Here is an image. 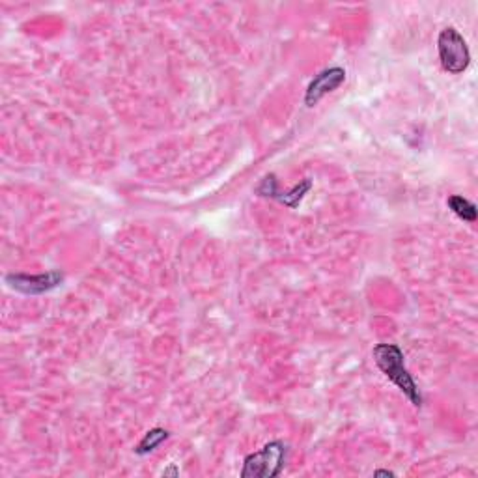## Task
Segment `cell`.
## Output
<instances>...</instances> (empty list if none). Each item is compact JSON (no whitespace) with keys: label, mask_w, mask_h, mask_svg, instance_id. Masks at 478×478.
Segmentation results:
<instances>
[{"label":"cell","mask_w":478,"mask_h":478,"mask_svg":"<svg viewBox=\"0 0 478 478\" xmlns=\"http://www.w3.org/2000/svg\"><path fill=\"white\" fill-rule=\"evenodd\" d=\"M378 368L387 375V380L398 387L406 395L407 400L415 407L422 406V395L419 390V385L415 383L413 375L406 368L404 363V351L396 344H378L372 351Z\"/></svg>","instance_id":"cell-1"},{"label":"cell","mask_w":478,"mask_h":478,"mask_svg":"<svg viewBox=\"0 0 478 478\" xmlns=\"http://www.w3.org/2000/svg\"><path fill=\"white\" fill-rule=\"evenodd\" d=\"M288 460V445L284 441H269L258 453L245 457L241 478H275L284 471Z\"/></svg>","instance_id":"cell-2"},{"label":"cell","mask_w":478,"mask_h":478,"mask_svg":"<svg viewBox=\"0 0 478 478\" xmlns=\"http://www.w3.org/2000/svg\"><path fill=\"white\" fill-rule=\"evenodd\" d=\"M437 51H439L443 69L450 75H460L471 64V52H469L467 42L463 40L462 34L454 26H448V28L441 30L439 37H437Z\"/></svg>","instance_id":"cell-3"},{"label":"cell","mask_w":478,"mask_h":478,"mask_svg":"<svg viewBox=\"0 0 478 478\" xmlns=\"http://www.w3.org/2000/svg\"><path fill=\"white\" fill-rule=\"evenodd\" d=\"M64 273L58 269L40 273V275H28V273H10L6 275V284L11 290L25 293V296H42L54 288L62 286Z\"/></svg>","instance_id":"cell-4"},{"label":"cell","mask_w":478,"mask_h":478,"mask_svg":"<svg viewBox=\"0 0 478 478\" xmlns=\"http://www.w3.org/2000/svg\"><path fill=\"white\" fill-rule=\"evenodd\" d=\"M346 81V69L340 66H333V68H325L320 71L316 77L312 78L310 84L307 86L305 92V105L307 107H314L322 101L323 98L334 90H338Z\"/></svg>","instance_id":"cell-5"},{"label":"cell","mask_w":478,"mask_h":478,"mask_svg":"<svg viewBox=\"0 0 478 478\" xmlns=\"http://www.w3.org/2000/svg\"><path fill=\"white\" fill-rule=\"evenodd\" d=\"M310 189H312V180L310 177H305L301 183L293 185V189H290L288 192H282L281 189H279V191L275 192L273 200L284 204V206H288L290 209H297L299 208V204L303 202V198L307 197L308 192H310Z\"/></svg>","instance_id":"cell-6"},{"label":"cell","mask_w":478,"mask_h":478,"mask_svg":"<svg viewBox=\"0 0 478 478\" xmlns=\"http://www.w3.org/2000/svg\"><path fill=\"white\" fill-rule=\"evenodd\" d=\"M170 437V431L165 430V428H151L150 431H146L144 437L141 439V443L136 445L135 453L139 456H148L153 450L161 447V443H165Z\"/></svg>","instance_id":"cell-7"},{"label":"cell","mask_w":478,"mask_h":478,"mask_svg":"<svg viewBox=\"0 0 478 478\" xmlns=\"http://www.w3.org/2000/svg\"><path fill=\"white\" fill-rule=\"evenodd\" d=\"M447 204L456 217H460L465 223H477V206L471 200L460 197V194H453V197H448Z\"/></svg>","instance_id":"cell-8"},{"label":"cell","mask_w":478,"mask_h":478,"mask_svg":"<svg viewBox=\"0 0 478 478\" xmlns=\"http://www.w3.org/2000/svg\"><path fill=\"white\" fill-rule=\"evenodd\" d=\"M279 191V182H276L275 174H267V176L262 180V183L256 187V194L265 198H273L275 192Z\"/></svg>","instance_id":"cell-9"},{"label":"cell","mask_w":478,"mask_h":478,"mask_svg":"<svg viewBox=\"0 0 478 478\" xmlns=\"http://www.w3.org/2000/svg\"><path fill=\"white\" fill-rule=\"evenodd\" d=\"M374 477H396V473L389 471V469H378V471H374Z\"/></svg>","instance_id":"cell-10"},{"label":"cell","mask_w":478,"mask_h":478,"mask_svg":"<svg viewBox=\"0 0 478 478\" xmlns=\"http://www.w3.org/2000/svg\"><path fill=\"white\" fill-rule=\"evenodd\" d=\"M165 477H168V474H172V477H177V474H180V469L176 467V465H172L170 469H167V471H165Z\"/></svg>","instance_id":"cell-11"}]
</instances>
